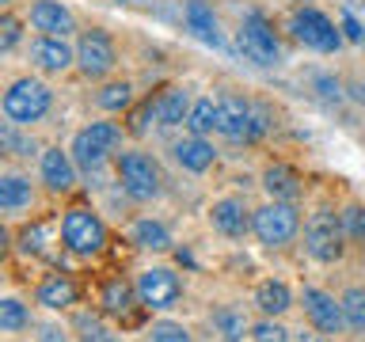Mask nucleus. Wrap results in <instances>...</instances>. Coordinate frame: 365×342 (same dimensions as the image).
<instances>
[{
  "mask_svg": "<svg viewBox=\"0 0 365 342\" xmlns=\"http://www.w3.org/2000/svg\"><path fill=\"white\" fill-rule=\"evenodd\" d=\"M187 31L205 46H225L221 42V27H217V16L205 0H190L187 4Z\"/></svg>",
  "mask_w": 365,
  "mask_h": 342,
  "instance_id": "22",
  "label": "nucleus"
},
{
  "mask_svg": "<svg viewBox=\"0 0 365 342\" xmlns=\"http://www.w3.org/2000/svg\"><path fill=\"white\" fill-rule=\"evenodd\" d=\"M53 107V91L34 76H19L11 80L8 91H4V118L11 125H34L42 122Z\"/></svg>",
  "mask_w": 365,
  "mask_h": 342,
  "instance_id": "1",
  "label": "nucleus"
},
{
  "mask_svg": "<svg viewBox=\"0 0 365 342\" xmlns=\"http://www.w3.org/2000/svg\"><path fill=\"white\" fill-rule=\"evenodd\" d=\"M255 304H259V312L262 316H270V319H278L285 316L293 308V293H289V285L285 281H262L259 289H255Z\"/></svg>",
  "mask_w": 365,
  "mask_h": 342,
  "instance_id": "24",
  "label": "nucleus"
},
{
  "mask_svg": "<svg viewBox=\"0 0 365 342\" xmlns=\"http://www.w3.org/2000/svg\"><path fill=\"white\" fill-rule=\"evenodd\" d=\"M240 50H244L247 61L255 65H278V38H274V27L262 19V11H247L244 27L236 34Z\"/></svg>",
  "mask_w": 365,
  "mask_h": 342,
  "instance_id": "10",
  "label": "nucleus"
},
{
  "mask_svg": "<svg viewBox=\"0 0 365 342\" xmlns=\"http://www.w3.org/2000/svg\"><path fill=\"white\" fill-rule=\"evenodd\" d=\"M262 190H267L274 202H297L301 198V175H297L289 164H270L262 171Z\"/></svg>",
  "mask_w": 365,
  "mask_h": 342,
  "instance_id": "20",
  "label": "nucleus"
},
{
  "mask_svg": "<svg viewBox=\"0 0 365 342\" xmlns=\"http://www.w3.org/2000/svg\"><path fill=\"white\" fill-rule=\"evenodd\" d=\"M31 23H34V31L53 34V38H68V34L76 31L73 11L61 8L57 0H34L31 4Z\"/></svg>",
  "mask_w": 365,
  "mask_h": 342,
  "instance_id": "14",
  "label": "nucleus"
},
{
  "mask_svg": "<svg viewBox=\"0 0 365 342\" xmlns=\"http://www.w3.org/2000/svg\"><path fill=\"white\" fill-rule=\"evenodd\" d=\"M76 281L68 278V274H50L38 289H34V301H38L42 308H50V312H65V308H73L76 304Z\"/></svg>",
  "mask_w": 365,
  "mask_h": 342,
  "instance_id": "17",
  "label": "nucleus"
},
{
  "mask_svg": "<svg viewBox=\"0 0 365 342\" xmlns=\"http://www.w3.org/2000/svg\"><path fill=\"white\" fill-rule=\"evenodd\" d=\"M175 160H179V167H187V171H194V175H202V171H210L213 164H217V148L205 141V137H187V141H179L175 148Z\"/></svg>",
  "mask_w": 365,
  "mask_h": 342,
  "instance_id": "19",
  "label": "nucleus"
},
{
  "mask_svg": "<svg viewBox=\"0 0 365 342\" xmlns=\"http://www.w3.org/2000/svg\"><path fill=\"white\" fill-rule=\"evenodd\" d=\"M16 42H19V19L16 16H4L0 19V50H16Z\"/></svg>",
  "mask_w": 365,
  "mask_h": 342,
  "instance_id": "37",
  "label": "nucleus"
},
{
  "mask_svg": "<svg viewBox=\"0 0 365 342\" xmlns=\"http://www.w3.org/2000/svg\"><path fill=\"white\" fill-rule=\"evenodd\" d=\"M38 342H68V338H65V331L57 327V323H46L42 335H38Z\"/></svg>",
  "mask_w": 365,
  "mask_h": 342,
  "instance_id": "39",
  "label": "nucleus"
},
{
  "mask_svg": "<svg viewBox=\"0 0 365 342\" xmlns=\"http://www.w3.org/2000/svg\"><path fill=\"white\" fill-rule=\"evenodd\" d=\"M339 221H342V232H346L350 244H365V205L350 202L346 209L339 213Z\"/></svg>",
  "mask_w": 365,
  "mask_h": 342,
  "instance_id": "32",
  "label": "nucleus"
},
{
  "mask_svg": "<svg viewBox=\"0 0 365 342\" xmlns=\"http://www.w3.org/2000/svg\"><path fill=\"white\" fill-rule=\"evenodd\" d=\"M31 61L42 68V73H65L68 65L76 61V53L68 50L65 38H53V34H38L31 42Z\"/></svg>",
  "mask_w": 365,
  "mask_h": 342,
  "instance_id": "15",
  "label": "nucleus"
},
{
  "mask_svg": "<svg viewBox=\"0 0 365 342\" xmlns=\"http://www.w3.org/2000/svg\"><path fill=\"white\" fill-rule=\"evenodd\" d=\"M297 228H301V217L293 202H267L251 213V232L259 236L262 247H285L297 236Z\"/></svg>",
  "mask_w": 365,
  "mask_h": 342,
  "instance_id": "6",
  "label": "nucleus"
},
{
  "mask_svg": "<svg viewBox=\"0 0 365 342\" xmlns=\"http://www.w3.org/2000/svg\"><path fill=\"white\" fill-rule=\"evenodd\" d=\"M210 323H213V331H217V335H221V342H244V335L251 331L247 316L240 312V308H232V304L217 308V312L210 316Z\"/></svg>",
  "mask_w": 365,
  "mask_h": 342,
  "instance_id": "25",
  "label": "nucleus"
},
{
  "mask_svg": "<svg viewBox=\"0 0 365 342\" xmlns=\"http://www.w3.org/2000/svg\"><path fill=\"white\" fill-rule=\"evenodd\" d=\"M96 103H99L103 110H114V114H118V110H125V107L133 103V88L125 84V80H114V84H103V88H99V95H96Z\"/></svg>",
  "mask_w": 365,
  "mask_h": 342,
  "instance_id": "30",
  "label": "nucleus"
},
{
  "mask_svg": "<svg viewBox=\"0 0 365 342\" xmlns=\"http://www.w3.org/2000/svg\"><path fill=\"white\" fill-rule=\"evenodd\" d=\"M23 327H31V312H27V304L16 301V296L0 301V331H4V335H19Z\"/></svg>",
  "mask_w": 365,
  "mask_h": 342,
  "instance_id": "29",
  "label": "nucleus"
},
{
  "mask_svg": "<svg viewBox=\"0 0 365 342\" xmlns=\"http://www.w3.org/2000/svg\"><path fill=\"white\" fill-rule=\"evenodd\" d=\"M0 141H4V148L11 156H31L34 152V141H27V137H19L16 130H11V122L4 125V130H0Z\"/></svg>",
  "mask_w": 365,
  "mask_h": 342,
  "instance_id": "36",
  "label": "nucleus"
},
{
  "mask_svg": "<svg viewBox=\"0 0 365 342\" xmlns=\"http://www.w3.org/2000/svg\"><path fill=\"white\" fill-rule=\"evenodd\" d=\"M99 304H103V312L107 316H130L133 312V304H141V296H137V285H130L125 278H110L107 285H103V293H99Z\"/></svg>",
  "mask_w": 365,
  "mask_h": 342,
  "instance_id": "21",
  "label": "nucleus"
},
{
  "mask_svg": "<svg viewBox=\"0 0 365 342\" xmlns=\"http://www.w3.org/2000/svg\"><path fill=\"white\" fill-rule=\"evenodd\" d=\"M187 130H190L194 137H205V133L217 130V99H213V95H205V99H198V103L190 107Z\"/></svg>",
  "mask_w": 365,
  "mask_h": 342,
  "instance_id": "27",
  "label": "nucleus"
},
{
  "mask_svg": "<svg viewBox=\"0 0 365 342\" xmlns=\"http://www.w3.org/2000/svg\"><path fill=\"white\" fill-rule=\"evenodd\" d=\"M304 251L316 262H339L346 255V232H342V221L335 209H316L304 221Z\"/></svg>",
  "mask_w": 365,
  "mask_h": 342,
  "instance_id": "5",
  "label": "nucleus"
},
{
  "mask_svg": "<svg viewBox=\"0 0 365 342\" xmlns=\"http://www.w3.org/2000/svg\"><path fill=\"white\" fill-rule=\"evenodd\" d=\"M293 342H331V335H324V331H301V335H293Z\"/></svg>",
  "mask_w": 365,
  "mask_h": 342,
  "instance_id": "40",
  "label": "nucleus"
},
{
  "mask_svg": "<svg viewBox=\"0 0 365 342\" xmlns=\"http://www.w3.org/2000/svg\"><path fill=\"white\" fill-rule=\"evenodd\" d=\"M130 239L141 251H168L171 247V232L160 221H153V217H141V221L130 228Z\"/></svg>",
  "mask_w": 365,
  "mask_h": 342,
  "instance_id": "26",
  "label": "nucleus"
},
{
  "mask_svg": "<svg viewBox=\"0 0 365 342\" xmlns=\"http://www.w3.org/2000/svg\"><path fill=\"white\" fill-rule=\"evenodd\" d=\"M76 331H80V342H118V335L103 327V319L96 312H80L76 316Z\"/></svg>",
  "mask_w": 365,
  "mask_h": 342,
  "instance_id": "31",
  "label": "nucleus"
},
{
  "mask_svg": "<svg viewBox=\"0 0 365 342\" xmlns=\"http://www.w3.org/2000/svg\"><path fill=\"white\" fill-rule=\"evenodd\" d=\"M61 244H65L68 255L91 259L107 247V224H103L99 213L84 209V205H73V209H65V217H61Z\"/></svg>",
  "mask_w": 365,
  "mask_h": 342,
  "instance_id": "2",
  "label": "nucleus"
},
{
  "mask_svg": "<svg viewBox=\"0 0 365 342\" xmlns=\"http://www.w3.org/2000/svg\"><path fill=\"white\" fill-rule=\"evenodd\" d=\"M210 221H213L217 232L228 236V239H240V236H244L247 228H251V217H247L244 198H221V202H213Z\"/></svg>",
  "mask_w": 365,
  "mask_h": 342,
  "instance_id": "16",
  "label": "nucleus"
},
{
  "mask_svg": "<svg viewBox=\"0 0 365 342\" xmlns=\"http://www.w3.org/2000/svg\"><path fill=\"white\" fill-rule=\"evenodd\" d=\"M148 335H153V342H194L190 331L182 323H171V319H160V323L148 327Z\"/></svg>",
  "mask_w": 365,
  "mask_h": 342,
  "instance_id": "34",
  "label": "nucleus"
},
{
  "mask_svg": "<svg viewBox=\"0 0 365 342\" xmlns=\"http://www.w3.org/2000/svg\"><path fill=\"white\" fill-rule=\"evenodd\" d=\"M339 301H342V316H346V331L361 335V331H365V289H361V285H350Z\"/></svg>",
  "mask_w": 365,
  "mask_h": 342,
  "instance_id": "28",
  "label": "nucleus"
},
{
  "mask_svg": "<svg viewBox=\"0 0 365 342\" xmlns=\"http://www.w3.org/2000/svg\"><path fill=\"white\" fill-rule=\"evenodd\" d=\"M42 182H46V190H53V194L73 190L76 187V160H73V152L46 148L42 152Z\"/></svg>",
  "mask_w": 365,
  "mask_h": 342,
  "instance_id": "13",
  "label": "nucleus"
},
{
  "mask_svg": "<svg viewBox=\"0 0 365 342\" xmlns=\"http://www.w3.org/2000/svg\"><path fill=\"white\" fill-rule=\"evenodd\" d=\"M316 84H319V91H324V95H327V99H342V95H339V84H335V80H327V76H319V80H316Z\"/></svg>",
  "mask_w": 365,
  "mask_h": 342,
  "instance_id": "41",
  "label": "nucleus"
},
{
  "mask_svg": "<svg viewBox=\"0 0 365 342\" xmlns=\"http://www.w3.org/2000/svg\"><path fill=\"white\" fill-rule=\"evenodd\" d=\"M137 296H141L145 308H156V312H164V308H175V301L182 296V281L179 274L171 266H148L137 274Z\"/></svg>",
  "mask_w": 365,
  "mask_h": 342,
  "instance_id": "9",
  "label": "nucleus"
},
{
  "mask_svg": "<svg viewBox=\"0 0 365 342\" xmlns=\"http://www.w3.org/2000/svg\"><path fill=\"white\" fill-rule=\"evenodd\" d=\"M267 125L262 107H251L240 95H217V133H225L228 141H255Z\"/></svg>",
  "mask_w": 365,
  "mask_h": 342,
  "instance_id": "4",
  "label": "nucleus"
},
{
  "mask_svg": "<svg viewBox=\"0 0 365 342\" xmlns=\"http://www.w3.org/2000/svg\"><path fill=\"white\" fill-rule=\"evenodd\" d=\"M304 316L312 319L316 331H324V335H339L342 327H346V316H342V301H335L331 293L324 289H304Z\"/></svg>",
  "mask_w": 365,
  "mask_h": 342,
  "instance_id": "12",
  "label": "nucleus"
},
{
  "mask_svg": "<svg viewBox=\"0 0 365 342\" xmlns=\"http://www.w3.org/2000/svg\"><path fill=\"white\" fill-rule=\"evenodd\" d=\"M354 95H358V99L365 103V84H358V88H354Z\"/></svg>",
  "mask_w": 365,
  "mask_h": 342,
  "instance_id": "42",
  "label": "nucleus"
},
{
  "mask_svg": "<svg viewBox=\"0 0 365 342\" xmlns=\"http://www.w3.org/2000/svg\"><path fill=\"white\" fill-rule=\"evenodd\" d=\"M118 145H122V125L118 122H91L73 137V148H68V152H73L76 167H84L91 175V171H99L107 164Z\"/></svg>",
  "mask_w": 365,
  "mask_h": 342,
  "instance_id": "3",
  "label": "nucleus"
},
{
  "mask_svg": "<svg viewBox=\"0 0 365 342\" xmlns=\"http://www.w3.org/2000/svg\"><path fill=\"white\" fill-rule=\"evenodd\" d=\"M289 31H293V38L301 42V46H308V50H319V53H335L339 46H342V34L335 31V23H331L324 11H316V8L293 11Z\"/></svg>",
  "mask_w": 365,
  "mask_h": 342,
  "instance_id": "8",
  "label": "nucleus"
},
{
  "mask_svg": "<svg viewBox=\"0 0 365 342\" xmlns=\"http://www.w3.org/2000/svg\"><path fill=\"white\" fill-rule=\"evenodd\" d=\"M342 31H346V38H350V42H365V34H361V23L354 19V16H342Z\"/></svg>",
  "mask_w": 365,
  "mask_h": 342,
  "instance_id": "38",
  "label": "nucleus"
},
{
  "mask_svg": "<svg viewBox=\"0 0 365 342\" xmlns=\"http://www.w3.org/2000/svg\"><path fill=\"white\" fill-rule=\"evenodd\" d=\"M148 107H153V122L156 125H179V122H187V114H190V95L182 88H168V91H160L156 99H148Z\"/></svg>",
  "mask_w": 365,
  "mask_h": 342,
  "instance_id": "18",
  "label": "nucleus"
},
{
  "mask_svg": "<svg viewBox=\"0 0 365 342\" xmlns=\"http://www.w3.org/2000/svg\"><path fill=\"white\" fill-rule=\"evenodd\" d=\"M50 224H34V228H23L19 236V251L23 255H46V244H50Z\"/></svg>",
  "mask_w": 365,
  "mask_h": 342,
  "instance_id": "33",
  "label": "nucleus"
},
{
  "mask_svg": "<svg viewBox=\"0 0 365 342\" xmlns=\"http://www.w3.org/2000/svg\"><path fill=\"white\" fill-rule=\"evenodd\" d=\"M251 338L255 342H289V331H285L278 319L267 316V319H259V323L251 327Z\"/></svg>",
  "mask_w": 365,
  "mask_h": 342,
  "instance_id": "35",
  "label": "nucleus"
},
{
  "mask_svg": "<svg viewBox=\"0 0 365 342\" xmlns=\"http://www.w3.org/2000/svg\"><path fill=\"white\" fill-rule=\"evenodd\" d=\"M118 182L133 202L160 198V167L148 152H118Z\"/></svg>",
  "mask_w": 365,
  "mask_h": 342,
  "instance_id": "7",
  "label": "nucleus"
},
{
  "mask_svg": "<svg viewBox=\"0 0 365 342\" xmlns=\"http://www.w3.org/2000/svg\"><path fill=\"white\" fill-rule=\"evenodd\" d=\"M76 65H80V73H84L88 80H103V76H107L110 68L118 65V50H114L110 34H103V31H88V34H80Z\"/></svg>",
  "mask_w": 365,
  "mask_h": 342,
  "instance_id": "11",
  "label": "nucleus"
},
{
  "mask_svg": "<svg viewBox=\"0 0 365 342\" xmlns=\"http://www.w3.org/2000/svg\"><path fill=\"white\" fill-rule=\"evenodd\" d=\"M31 205H34L31 179H23V175H0V209H4L8 217H16L23 209H31Z\"/></svg>",
  "mask_w": 365,
  "mask_h": 342,
  "instance_id": "23",
  "label": "nucleus"
}]
</instances>
